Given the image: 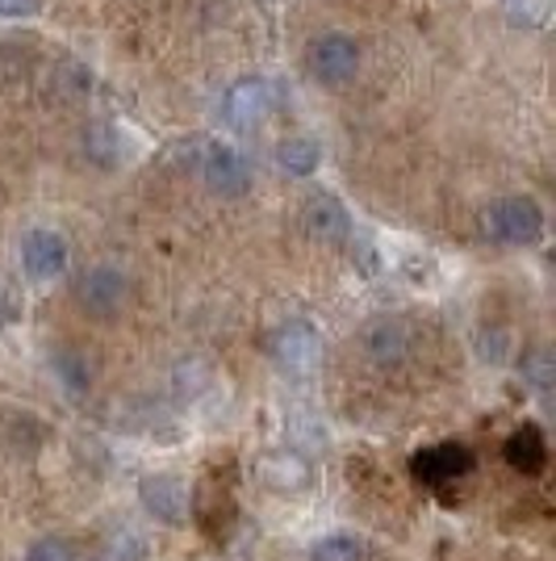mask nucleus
<instances>
[{"label":"nucleus","instance_id":"7","mask_svg":"<svg viewBox=\"0 0 556 561\" xmlns=\"http://www.w3.org/2000/svg\"><path fill=\"white\" fill-rule=\"evenodd\" d=\"M356 68H360V47L351 43L348 34H326L310 47V71L323 84H344Z\"/></svg>","mask_w":556,"mask_h":561},{"label":"nucleus","instance_id":"12","mask_svg":"<svg viewBox=\"0 0 556 561\" xmlns=\"http://www.w3.org/2000/svg\"><path fill=\"white\" fill-rule=\"evenodd\" d=\"M507 461L519 469L523 478H535L540 469L548 466V440H544V432H540L535 423H523L507 440Z\"/></svg>","mask_w":556,"mask_h":561},{"label":"nucleus","instance_id":"17","mask_svg":"<svg viewBox=\"0 0 556 561\" xmlns=\"http://www.w3.org/2000/svg\"><path fill=\"white\" fill-rule=\"evenodd\" d=\"M147 558V537L135 528H121L109 540H101V549L93 553V561H142Z\"/></svg>","mask_w":556,"mask_h":561},{"label":"nucleus","instance_id":"13","mask_svg":"<svg viewBox=\"0 0 556 561\" xmlns=\"http://www.w3.org/2000/svg\"><path fill=\"white\" fill-rule=\"evenodd\" d=\"M259 478L273 486V491H302L310 482V466H305L298 453H273L259 461Z\"/></svg>","mask_w":556,"mask_h":561},{"label":"nucleus","instance_id":"6","mask_svg":"<svg viewBox=\"0 0 556 561\" xmlns=\"http://www.w3.org/2000/svg\"><path fill=\"white\" fill-rule=\"evenodd\" d=\"M22 268L34 280H55L68 268V239L59 231H30L22 239Z\"/></svg>","mask_w":556,"mask_h":561},{"label":"nucleus","instance_id":"1","mask_svg":"<svg viewBox=\"0 0 556 561\" xmlns=\"http://www.w3.org/2000/svg\"><path fill=\"white\" fill-rule=\"evenodd\" d=\"M482 227L494 243H507V248H532L544 234V210L535 206L532 197H502L494 202L482 218Z\"/></svg>","mask_w":556,"mask_h":561},{"label":"nucleus","instance_id":"2","mask_svg":"<svg viewBox=\"0 0 556 561\" xmlns=\"http://www.w3.org/2000/svg\"><path fill=\"white\" fill-rule=\"evenodd\" d=\"M318 352H323V335L314 331V323H305V319H289L273 335V356H277L289 374H310L318 365Z\"/></svg>","mask_w":556,"mask_h":561},{"label":"nucleus","instance_id":"9","mask_svg":"<svg viewBox=\"0 0 556 561\" xmlns=\"http://www.w3.org/2000/svg\"><path fill=\"white\" fill-rule=\"evenodd\" d=\"M139 503L147 515H155L160 524H185L188 494L172 473H147L139 482Z\"/></svg>","mask_w":556,"mask_h":561},{"label":"nucleus","instance_id":"3","mask_svg":"<svg viewBox=\"0 0 556 561\" xmlns=\"http://www.w3.org/2000/svg\"><path fill=\"white\" fill-rule=\"evenodd\" d=\"M76 298L89 314L109 319L126 302V273L114 268V264H96V268H89L84 277L76 280Z\"/></svg>","mask_w":556,"mask_h":561},{"label":"nucleus","instance_id":"22","mask_svg":"<svg viewBox=\"0 0 556 561\" xmlns=\"http://www.w3.org/2000/svg\"><path fill=\"white\" fill-rule=\"evenodd\" d=\"M18 314V298H13V289L0 280V323H9Z\"/></svg>","mask_w":556,"mask_h":561},{"label":"nucleus","instance_id":"8","mask_svg":"<svg viewBox=\"0 0 556 561\" xmlns=\"http://www.w3.org/2000/svg\"><path fill=\"white\" fill-rule=\"evenodd\" d=\"M268 110H273V89H268V80H255V76L231 84V93L222 101V114H227V122H231L234 130L259 126L268 117Z\"/></svg>","mask_w":556,"mask_h":561},{"label":"nucleus","instance_id":"20","mask_svg":"<svg viewBox=\"0 0 556 561\" xmlns=\"http://www.w3.org/2000/svg\"><path fill=\"white\" fill-rule=\"evenodd\" d=\"M25 561H76V549L63 537H47L25 549Z\"/></svg>","mask_w":556,"mask_h":561},{"label":"nucleus","instance_id":"16","mask_svg":"<svg viewBox=\"0 0 556 561\" xmlns=\"http://www.w3.org/2000/svg\"><path fill=\"white\" fill-rule=\"evenodd\" d=\"M84 151H89V160H96L101 168H114L121 160V135H117L114 126H105V122H96L84 130Z\"/></svg>","mask_w":556,"mask_h":561},{"label":"nucleus","instance_id":"5","mask_svg":"<svg viewBox=\"0 0 556 561\" xmlns=\"http://www.w3.org/2000/svg\"><path fill=\"white\" fill-rule=\"evenodd\" d=\"M473 469V453L464 445H436L422 448L415 461H410V473H415L422 486H443V482H461L464 473Z\"/></svg>","mask_w":556,"mask_h":561},{"label":"nucleus","instance_id":"4","mask_svg":"<svg viewBox=\"0 0 556 561\" xmlns=\"http://www.w3.org/2000/svg\"><path fill=\"white\" fill-rule=\"evenodd\" d=\"M201 176H206V185L218 193V197H243L247 188H252V164L227 147V142H213L206 147V156H201Z\"/></svg>","mask_w":556,"mask_h":561},{"label":"nucleus","instance_id":"15","mask_svg":"<svg viewBox=\"0 0 556 561\" xmlns=\"http://www.w3.org/2000/svg\"><path fill=\"white\" fill-rule=\"evenodd\" d=\"M50 374H55V381L68 390V394H84L89 390V360L80 356L76 348H59L55 356H50Z\"/></svg>","mask_w":556,"mask_h":561},{"label":"nucleus","instance_id":"10","mask_svg":"<svg viewBox=\"0 0 556 561\" xmlns=\"http://www.w3.org/2000/svg\"><path fill=\"white\" fill-rule=\"evenodd\" d=\"M302 222H305V231L314 234V239H323V243H344L351 234L348 210H344V202L331 197V193H318V197L305 202Z\"/></svg>","mask_w":556,"mask_h":561},{"label":"nucleus","instance_id":"21","mask_svg":"<svg viewBox=\"0 0 556 561\" xmlns=\"http://www.w3.org/2000/svg\"><path fill=\"white\" fill-rule=\"evenodd\" d=\"M38 13V0H0V18L13 22V18H30Z\"/></svg>","mask_w":556,"mask_h":561},{"label":"nucleus","instance_id":"24","mask_svg":"<svg viewBox=\"0 0 556 561\" xmlns=\"http://www.w3.org/2000/svg\"><path fill=\"white\" fill-rule=\"evenodd\" d=\"M268 4H273V0H268Z\"/></svg>","mask_w":556,"mask_h":561},{"label":"nucleus","instance_id":"18","mask_svg":"<svg viewBox=\"0 0 556 561\" xmlns=\"http://www.w3.org/2000/svg\"><path fill=\"white\" fill-rule=\"evenodd\" d=\"M310 561H364V549H360V540H356V537H344V533H335V537L314 540V549H310Z\"/></svg>","mask_w":556,"mask_h":561},{"label":"nucleus","instance_id":"23","mask_svg":"<svg viewBox=\"0 0 556 561\" xmlns=\"http://www.w3.org/2000/svg\"><path fill=\"white\" fill-rule=\"evenodd\" d=\"M535 386H540V390H544V386H548V356H544V352H535Z\"/></svg>","mask_w":556,"mask_h":561},{"label":"nucleus","instance_id":"19","mask_svg":"<svg viewBox=\"0 0 556 561\" xmlns=\"http://www.w3.org/2000/svg\"><path fill=\"white\" fill-rule=\"evenodd\" d=\"M548 0H507V18L523 30H535V25L548 22Z\"/></svg>","mask_w":556,"mask_h":561},{"label":"nucleus","instance_id":"11","mask_svg":"<svg viewBox=\"0 0 556 561\" xmlns=\"http://www.w3.org/2000/svg\"><path fill=\"white\" fill-rule=\"evenodd\" d=\"M364 348L377 365H397L410 352V328L402 319H381L364 331Z\"/></svg>","mask_w":556,"mask_h":561},{"label":"nucleus","instance_id":"14","mask_svg":"<svg viewBox=\"0 0 556 561\" xmlns=\"http://www.w3.org/2000/svg\"><path fill=\"white\" fill-rule=\"evenodd\" d=\"M277 164L280 172H289V176H310L314 168L323 164V151H318V142L314 139H285L277 147Z\"/></svg>","mask_w":556,"mask_h":561}]
</instances>
